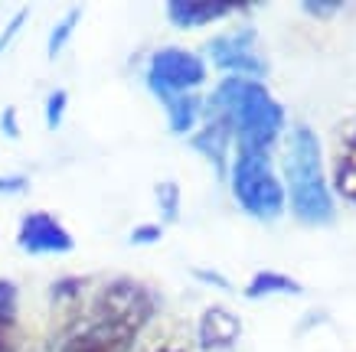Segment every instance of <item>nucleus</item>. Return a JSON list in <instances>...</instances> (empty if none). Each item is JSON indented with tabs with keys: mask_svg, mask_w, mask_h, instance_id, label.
<instances>
[{
	"mask_svg": "<svg viewBox=\"0 0 356 352\" xmlns=\"http://www.w3.org/2000/svg\"><path fill=\"white\" fill-rule=\"evenodd\" d=\"M193 278L203 280V284H213V287H219V290H232V284H229L219 271H209V267H193Z\"/></svg>",
	"mask_w": 356,
	"mask_h": 352,
	"instance_id": "5701e85b",
	"label": "nucleus"
},
{
	"mask_svg": "<svg viewBox=\"0 0 356 352\" xmlns=\"http://www.w3.org/2000/svg\"><path fill=\"white\" fill-rule=\"evenodd\" d=\"M17 310H20V290L10 278H0V330L17 326Z\"/></svg>",
	"mask_w": 356,
	"mask_h": 352,
	"instance_id": "dca6fc26",
	"label": "nucleus"
},
{
	"mask_svg": "<svg viewBox=\"0 0 356 352\" xmlns=\"http://www.w3.org/2000/svg\"><path fill=\"white\" fill-rule=\"evenodd\" d=\"M190 147L203 157L213 170H216L219 180H226L229 176V157H232V150H236V140H232V128H229V121L222 115H209L200 124V128L190 134Z\"/></svg>",
	"mask_w": 356,
	"mask_h": 352,
	"instance_id": "6e6552de",
	"label": "nucleus"
},
{
	"mask_svg": "<svg viewBox=\"0 0 356 352\" xmlns=\"http://www.w3.org/2000/svg\"><path fill=\"white\" fill-rule=\"evenodd\" d=\"M163 238V225H154V222H144V225H134L128 235V245H157Z\"/></svg>",
	"mask_w": 356,
	"mask_h": 352,
	"instance_id": "6ab92c4d",
	"label": "nucleus"
},
{
	"mask_svg": "<svg viewBox=\"0 0 356 352\" xmlns=\"http://www.w3.org/2000/svg\"><path fill=\"white\" fill-rule=\"evenodd\" d=\"M154 196H157V209H161V225L180 222V183L161 180L154 186Z\"/></svg>",
	"mask_w": 356,
	"mask_h": 352,
	"instance_id": "4468645a",
	"label": "nucleus"
},
{
	"mask_svg": "<svg viewBox=\"0 0 356 352\" xmlns=\"http://www.w3.org/2000/svg\"><path fill=\"white\" fill-rule=\"evenodd\" d=\"M26 17H30V7H23V10L13 13V20L3 26V33H0V53H7L10 49V43L17 40V33L23 30V23H26Z\"/></svg>",
	"mask_w": 356,
	"mask_h": 352,
	"instance_id": "412c9836",
	"label": "nucleus"
},
{
	"mask_svg": "<svg viewBox=\"0 0 356 352\" xmlns=\"http://www.w3.org/2000/svg\"><path fill=\"white\" fill-rule=\"evenodd\" d=\"M330 183H334V190L340 199L356 206V115L343 117L334 134Z\"/></svg>",
	"mask_w": 356,
	"mask_h": 352,
	"instance_id": "1a4fd4ad",
	"label": "nucleus"
},
{
	"mask_svg": "<svg viewBox=\"0 0 356 352\" xmlns=\"http://www.w3.org/2000/svg\"><path fill=\"white\" fill-rule=\"evenodd\" d=\"M0 131H3V137L20 140V121H17V108L13 105H7L0 111Z\"/></svg>",
	"mask_w": 356,
	"mask_h": 352,
	"instance_id": "4be33fe9",
	"label": "nucleus"
},
{
	"mask_svg": "<svg viewBox=\"0 0 356 352\" xmlns=\"http://www.w3.org/2000/svg\"><path fill=\"white\" fill-rule=\"evenodd\" d=\"M147 352H173V349H147Z\"/></svg>",
	"mask_w": 356,
	"mask_h": 352,
	"instance_id": "b1692460",
	"label": "nucleus"
},
{
	"mask_svg": "<svg viewBox=\"0 0 356 352\" xmlns=\"http://www.w3.org/2000/svg\"><path fill=\"white\" fill-rule=\"evenodd\" d=\"M65 108H69V92L65 88H56L46 98V128L56 131L65 121Z\"/></svg>",
	"mask_w": 356,
	"mask_h": 352,
	"instance_id": "f3484780",
	"label": "nucleus"
},
{
	"mask_svg": "<svg viewBox=\"0 0 356 352\" xmlns=\"http://www.w3.org/2000/svg\"><path fill=\"white\" fill-rule=\"evenodd\" d=\"M226 180L232 186L238 209L259 222H278L288 209L281 176L271 170V160L261 153H238L236 150Z\"/></svg>",
	"mask_w": 356,
	"mask_h": 352,
	"instance_id": "7ed1b4c3",
	"label": "nucleus"
},
{
	"mask_svg": "<svg viewBox=\"0 0 356 352\" xmlns=\"http://www.w3.org/2000/svg\"><path fill=\"white\" fill-rule=\"evenodd\" d=\"M163 111H167V128H170V134H177V137H190L196 131V121H200V115H203L206 101L196 92H190V95H173L167 98V101H161Z\"/></svg>",
	"mask_w": 356,
	"mask_h": 352,
	"instance_id": "ddd939ff",
	"label": "nucleus"
},
{
	"mask_svg": "<svg viewBox=\"0 0 356 352\" xmlns=\"http://www.w3.org/2000/svg\"><path fill=\"white\" fill-rule=\"evenodd\" d=\"M206 56L219 72L236 75V78H255L261 82L268 75V59L259 53V33L255 26H242L236 33L216 36L206 43Z\"/></svg>",
	"mask_w": 356,
	"mask_h": 352,
	"instance_id": "423d86ee",
	"label": "nucleus"
},
{
	"mask_svg": "<svg viewBox=\"0 0 356 352\" xmlns=\"http://www.w3.org/2000/svg\"><path fill=\"white\" fill-rule=\"evenodd\" d=\"M23 192H30L26 173H0V196H23Z\"/></svg>",
	"mask_w": 356,
	"mask_h": 352,
	"instance_id": "aec40b11",
	"label": "nucleus"
},
{
	"mask_svg": "<svg viewBox=\"0 0 356 352\" xmlns=\"http://www.w3.org/2000/svg\"><path fill=\"white\" fill-rule=\"evenodd\" d=\"M238 340H242V320H238L236 310L213 303L200 313V323H196L200 352H229Z\"/></svg>",
	"mask_w": 356,
	"mask_h": 352,
	"instance_id": "9d476101",
	"label": "nucleus"
},
{
	"mask_svg": "<svg viewBox=\"0 0 356 352\" xmlns=\"http://www.w3.org/2000/svg\"><path fill=\"white\" fill-rule=\"evenodd\" d=\"M17 248L23 255H69L76 251V238L53 212L33 209L17 225Z\"/></svg>",
	"mask_w": 356,
	"mask_h": 352,
	"instance_id": "0eeeda50",
	"label": "nucleus"
},
{
	"mask_svg": "<svg viewBox=\"0 0 356 352\" xmlns=\"http://www.w3.org/2000/svg\"><path fill=\"white\" fill-rule=\"evenodd\" d=\"M281 186H284V203L298 222L311 228L334 225L337 206L324 167V144L311 124H294L288 134L281 160Z\"/></svg>",
	"mask_w": 356,
	"mask_h": 352,
	"instance_id": "f03ea898",
	"label": "nucleus"
},
{
	"mask_svg": "<svg viewBox=\"0 0 356 352\" xmlns=\"http://www.w3.org/2000/svg\"><path fill=\"white\" fill-rule=\"evenodd\" d=\"M301 10L311 13L314 20H330L334 13L346 10V3H343V0H304Z\"/></svg>",
	"mask_w": 356,
	"mask_h": 352,
	"instance_id": "a211bd4d",
	"label": "nucleus"
},
{
	"mask_svg": "<svg viewBox=\"0 0 356 352\" xmlns=\"http://www.w3.org/2000/svg\"><path fill=\"white\" fill-rule=\"evenodd\" d=\"M82 317L95 323L128 326V330L140 333L154 317V294L134 278H115L98 290Z\"/></svg>",
	"mask_w": 356,
	"mask_h": 352,
	"instance_id": "20e7f679",
	"label": "nucleus"
},
{
	"mask_svg": "<svg viewBox=\"0 0 356 352\" xmlns=\"http://www.w3.org/2000/svg\"><path fill=\"white\" fill-rule=\"evenodd\" d=\"M206 75H209V69H206L203 56L180 49V46H163V49H154L151 59H147L144 82H147L157 101H167L173 95L196 92L206 82Z\"/></svg>",
	"mask_w": 356,
	"mask_h": 352,
	"instance_id": "39448f33",
	"label": "nucleus"
},
{
	"mask_svg": "<svg viewBox=\"0 0 356 352\" xmlns=\"http://www.w3.org/2000/svg\"><path fill=\"white\" fill-rule=\"evenodd\" d=\"M206 108H209V115H222L229 121L238 153L268 157L284 131V121H288L284 105L261 82L236 78V75H226L219 82Z\"/></svg>",
	"mask_w": 356,
	"mask_h": 352,
	"instance_id": "f257e3e1",
	"label": "nucleus"
},
{
	"mask_svg": "<svg viewBox=\"0 0 356 352\" xmlns=\"http://www.w3.org/2000/svg\"><path fill=\"white\" fill-rule=\"evenodd\" d=\"M79 23H82V7H72L63 20L56 23L53 33H49V43H46V56H49V59H56V56L69 46V40H72V33H76Z\"/></svg>",
	"mask_w": 356,
	"mask_h": 352,
	"instance_id": "2eb2a0df",
	"label": "nucleus"
},
{
	"mask_svg": "<svg viewBox=\"0 0 356 352\" xmlns=\"http://www.w3.org/2000/svg\"><path fill=\"white\" fill-rule=\"evenodd\" d=\"M248 300H265V297H301L304 287L301 280L284 274V271H271V267H261L248 278L245 290H242Z\"/></svg>",
	"mask_w": 356,
	"mask_h": 352,
	"instance_id": "f8f14e48",
	"label": "nucleus"
},
{
	"mask_svg": "<svg viewBox=\"0 0 356 352\" xmlns=\"http://www.w3.org/2000/svg\"><path fill=\"white\" fill-rule=\"evenodd\" d=\"M248 10V3H222V0H170L163 13L177 30H200L216 20H226L232 13Z\"/></svg>",
	"mask_w": 356,
	"mask_h": 352,
	"instance_id": "9b49d317",
	"label": "nucleus"
}]
</instances>
